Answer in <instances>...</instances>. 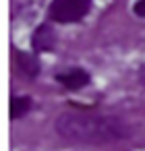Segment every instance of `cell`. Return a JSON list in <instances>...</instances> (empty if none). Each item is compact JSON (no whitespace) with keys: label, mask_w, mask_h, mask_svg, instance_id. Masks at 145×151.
Listing matches in <instances>:
<instances>
[{"label":"cell","mask_w":145,"mask_h":151,"mask_svg":"<svg viewBox=\"0 0 145 151\" xmlns=\"http://www.w3.org/2000/svg\"><path fill=\"white\" fill-rule=\"evenodd\" d=\"M54 128L58 137L73 143H116L131 137V126L110 114H93V112H64L56 118Z\"/></svg>","instance_id":"6da1fadb"},{"label":"cell","mask_w":145,"mask_h":151,"mask_svg":"<svg viewBox=\"0 0 145 151\" xmlns=\"http://www.w3.org/2000/svg\"><path fill=\"white\" fill-rule=\"evenodd\" d=\"M91 11V0H52L48 6V19L60 25L79 23Z\"/></svg>","instance_id":"7a4b0ae2"},{"label":"cell","mask_w":145,"mask_h":151,"mask_svg":"<svg viewBox=\"0 0 145 151\" xmlns=\"http://www.w3.org/2000/svg\"><path fill=\"white\" fill-rule=\"evenodd\" d=\"M31 48L33 52H52L56 48V33L48 23H42L35 27L31 35Z\"/></svg>","instance_id":"3957f363"},{"label":"cell","mask_w":145,"mask_h":151,"mask_svg":"<svg viewBox=\"0 0 145 151\" xmlns=\"http://www.w3.org/2000/svg\"><path fill=\"white\" fill-rule=\"evenodd\" d=\"M56 81H58L64 89L77 91V89H83L85 85H89V83H91V77H89V73L83 70V68H69V70L58 73V75H56Z\"/></svg>","instance_id":"277c9868"},{"label":"cell","mask_w":145,"mask_h":151,"mask_svg":"<svg viewBox=\"0 0 145 151\" xmlns=\"http://www.w3.org/2000/svg\"><path fill=\"white\" fill-rule=\"evenodd\" d=\"M17 60H19V68H21V73H23L27 79H35V77L40 75L42 66H40L38 56L27 54V52H17Z\"/></svg>","instance_id":"5b68a950"},{"label":"cell","mask_w":145,"mask_h":151,"mask_svg":"<svg viewBox=\"0 0 145 151\" xmlns=\"http://www.w3.org/2000/svg\"><path fill=\"white\" fill-rule=\"evenodd\" d=\"M31 106H33V99L29 95H13L11 97V118L13 120L23 118L25 114H29Z\"/></svg>","instance_id":"8992f818"},{"label":"cell","mask_w":145,"mask_h":151,"mask_svg":"<svg viewBox=\"0 0 145 151\" xmlns=\"http://www.w3.org/2000/svg\"><path fill=\"white\" fill-rule=\"evenodd\" d=\"M133 13L141 19H145V0H137L135 6H133Z\"/></svg>","instance_id":"52a82bcc"},{"label":"cell","mask_w":145,"mask_h":151,"mask_svg":"<svg viewBox=\"0 0 145 151\" xmlns=\"http://www.w3.org/2000/svg\"><path fill=\"white\" fill-rule=\"evenodd\" d=\"M139 77H141V83H143V85H145V66H143V68H141V73H139Z\"/></svg>","instance_id":"ba28073f"}]
</instances>
